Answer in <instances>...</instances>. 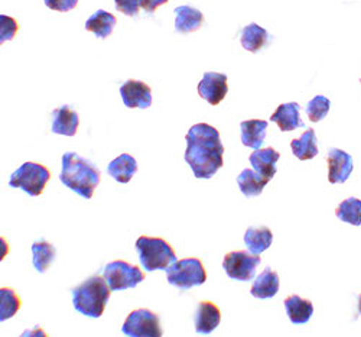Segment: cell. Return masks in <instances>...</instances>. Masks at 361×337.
Segmentation results:
<instances>
[{
  "instance_id": "obj_11",
  "label": "cell",
  "mask_w": 361,
  "mask_h": 337,
  "mask_svg": "<svg viewBox=\"0 0 361 337\" xmlns=\"http://www.w3.org/2000/svg\"><path fill=\"white\" fill-rule=\"evenodd\" d=\"M120 96L129 109H149L152 106V88L139 80H128L120 85Z\"/></svg>"
},
{
  "instance_id": "obj_22",
  "label": "cell",
  "mask_w": 361,
  "mask_h": 337,
  "mask_svg": "<svg viewBox=\"0 0 361 337\" xmlns=\"http://www.w3.org/2000/svg\"><path fill=\"white\" fill-rule=\"evenodd\" d=\"M137 172V162L130 154H122L107 167V174L120 184H128Z\"/></svg>"
},
{
  "instance_id": "obj_16",
  "label": "cell",
  "mask_w": 361,
  "mask_h": 337,
  "mask_svg": "<svg viewBox=\"0 0 361 337\" xmlns=\"http://www.w3.org/2000/svg\"><path fill=\"white\" fill-rule=\"evenodd\" d=\"M279 287H281V280H279L278 272H275L272 268L267 266L263 269L260 275H257V278L255 280L250 288V294L255 298L267 300L278 294Z\"/></svg>"
},
{
  "instance_id": "obj_35",
  "label": "cell",
  "mask_w": 361,
  "mask_h": 337,
  "mask_svg": "<svg viewBox=\"0 0 361 337\" xmlns=\"http://www.w3.org/2000/svg\"><path fill=\"white\" fill-rule=\"evenodd\" d=\"M31 334H41V336H47V333L38 327H35L34 330H27L23 333V336H31Z\"/></svg>"
},
{
  "instance_id": "obj_34",
  "label": "cell",
  "mask_w": 361,
  "mask_h": 337,
  "mask_svg": "<svg viewBox=\"0 0 361 337\" xmlns=\"http://www.w3.org/2000/svg\"><path fill=\"white\" fill-rule=\"evenodd\" d=\"M169 0H140V6L143 11H146L147 13L155 12L159 6L166 5Z\"/></svg>"
},
{
  "instance_id": "obj_8",
  "label": "cell",
  "mask_w": 361,
  "mask_h": 337,
  "mask_svg": "<svg viewBox=\"0 0 361 337\" xmlns=\"http://www.w3.org/2000/svg\"><path fill=\"white\" fill-rule=\"evenodd\" d=\"M260 262V255H253L246 251H234L226 255L223 268L228 278L247 283L256 277V269Z\"/></svg>"
},
{
  "instance_id": "obj_3",
  "label": "cell",
  "mask_w": 361,
  "mask_h": 337,
  "mask_svg": "<svg viewBox=\"0 0 361 337\" xmlns=\"http://www.w3.org/2000/svg\"><path fill=\"white\" fill-rule=\"evenodd\" d=\"M110 294L111 288L106 278L100 275H93L73 290V305L78 313L92 319H99L107 307Z\"/></svg>"
},
{
  "instance_id": "obj_23",
  "label": "cell",
  "mask_w": 361,
  "mask_h": 337,
  "mask_svg": "<svg viewBox=\"0 0 361 337\" xmlns=\"http://www.w3.org/2000/svg\"><path fill=\"white\" fill-rule=\"evenodd\" d=\"M116 23H117V19L114 15L100 9L87 19L85 30L93 32L100 40H106L111 35Z\"/></svg>"
},
{
  "instance_id": "obj_7",
  "label": "cell",
  "mask_w": 361,
  "mask_h": 337,
  "mask_svg": "<svg viewBox=\"0 0 361 337\" xmlns=\"http://www.w3.org/2000/svg\"><path fill=\"white\" fill-rule=\"evenodd\" d=\"M103 277L109 283L111 291H123L129 288H136L140 283L145 281L146 275L139 266L122 259H117L109 262L104 266Z\"/></svg>"
},
{
  "instance_id": "obj_24",
  "label": "cell",
  "mask_w": 361,
  "mask_h": 337,
  "mask_svg": "<svg viewBox=\"0 0 361 337\" xmlns=\"http://www.w3.org/2000/svg\"><path fill=\"white\" fill-rule=\"evenodd\" d=\"M274 242V233L269 227H249L245 233V243L247 251L253 255H260L270 248Z\"/></svg>"
},
{
  "instance_id": "obj_21",
  "label": "cell",
  "mask_w": 361,
  "mask_h": 337,
  "mask_svg": "<svg viewBox=\"0 0 361 337\" xmlns=\"http://www.w3.org/2000/svg\"><path fill=\"white\" fill-rule=\"evenodd\" d=\"M242 47L250 52H259L272 42V37L267 30L257 23H249L242 30Z\"/></svg>"
},
{
  "instance_id": "obj_14",
  "label": "cell",
  "mask_w": 361,
  "mask_h": 337,
  "mask_svg": "<svg viewBox=\"0 0 361 337\" xmlns=\"http://www.w3.org/2000/svg\"><path fill=\"white\" fill-rule=\"evenodd\" d=\"M80 126V116L70 106L64 105L52 112L51 131L56 135L74 136Z\"/></svg>"
},
{
  "instance_id": "obj_2",
  "label": "cell",
  "mask_w": 361,
  "mask_h": 337,
  "mask_svg": "<svg viewBox=\"0 0 361 337\" xmlns=\"http://www.w3.org/2000/svg\"><path fill=\"white\" fill-rule=\"evenodd\" d=\"M59 179L66 187L85 200H90L100 184L102 174L92 161L80 157L77 152H67L63 157V170Z\"/></svg>"
},
{
  "instance_id": "obj_20",
  "label": "cell",
  "mask_w": 361,
  "mask_h": 337,
  "mask_svg": "<svg viewBox=\"0 0 361 337\" xmlns=\"http://www.w3.org/2000/svg\"><path fill=\"white\" fill-rule=\"evenodd\" d=\"M242 131V143L252 149H260L264 143L267 122L262 119H250L240 124Z\"/></svg>"
},
{
  "instance_id": "obj_26",
  "label": "cell",
  "mask_w": 361,
  "mask_h": 337,
  "mask_svg": "<svg viewBox=\"0 0 361 337\" xmlns=\"http://www.w3.org/2000/svg\"><path fill=\"white\" fill-rule=\"evenodd\" d=\"M269 182L267 178L262 177L259 172L255 170H243L242 174L237 177V184L240 187V191L243 193L246 197H257L262 194L263 189L266 187V184Z\"/></svg>"
},
{
  "instance_id": "obj_19",
  "label": "cell",
  "mask_w": 361,
  "mask_h": 337,
  "mask_svg": "<svg viewBox=\"0 0 361 337\" xmlns=\"http://www.w3.org/2000/svg\"><path fill=\"white\" fill-rule=\"evenodd\" d=\"M285 310L292 324H307L314 314V305L307 298L289 295L285 298Z\"/></svg>"
},
{
  "instance_id": "obj_27",
  "label": "cell",
  "mask_w": 361,
  "mask_h": 337,
  "mask_svg": "<svg viewBox=\"0 0 361 337\" xmlns=\"http://www.w3.org/2000/svg\"><path fill=\"white\" fill-rule=\"evenodd\" d=\"M32 254H34V266L38 272L44 273L52 265L56 251L54 244L48 240H38L32 244Z\"/></svg>"
},
{
  "instance_id": "obj_32",
  "label": "cell",
  "mask_w": 361,
  "mask_h": 337,
  "mask_svg": "<svg viewBox=\"0 0 361 337\" xmlns=\"http://www.w3.org/2000/svg\"><path fill=\"white\" fill-rule=\"evenodd\" d=\"M116 9L126 16H136L140 9V0H114Z\"/></svg>"
},
{
  "instance_id": "obj_31",
  "label": "cell",
  "mask_w": 361,
  "mask_h": 337,
  "mask_svg": "<svg viewBox=\"0 0 361 337\" xmlns=\"http://www.w3.org/2000/svg\"><path fill=\"white\" fill-rule=\"evenodd\" d=\"M19 30V23L16 19L8 16V15H0V42L11 41L16 37Z\"/></svg>"
},
{
  "instance_id": "obj_36",
  "label": "cell",
  "mask_w": 361,
  "mask_h": 337,
  "mask_svg": "<svg viewBox=\"0 0 361 337\" xmlns=\"http://www.w3.org/2000/svg\"><path fill=\"white\" fill-rule=\"evenodd\" d=\"M358 312H360V314H361V295L358 297Z\"/></svg>"
},
{
  "instance_id": "obj_15",
  "label": "cell",
  "mask_w": 361,
  "mask_h": 337,
  "mask_svg": "<svg viewBox=\"0 0 361 337\" xmlns=\"http://www.w3.org/2000/svg\"><path fill=\"white\" fill-rule=\"evenodd\" d=\"M279 158V152L275 148L269 146L264 149H255L253 154L249 157V161L256 172L270 181L276 174V164Z\"/></svg>"
},
{
  "instance_id": "obj_18",
  "label": "cell",
  "mask_w": 361,
  "mask_h": 337,
  "mask_svg": "<svg viewBox=\"0 0 361 337\" xmlns=\"http://www.w3.org/2000/svg\"><path fill=\"white\" fill-rule=\"evenodd\" d=\"M300 106L296 102L281 105L275 113L270 116V120L275 122L282 132H290L298 128L305 126L302 119L299 116Z\"/></svg>"
},
{
  "instance_id": "obj_28",
  "label": "cell",
  "mask_w": 361,
  "mask_h": 337,
  "mask_svg": "<svg viewBox=\"0 0 361 337\" xmlns=\"http://www.w3.org/2000/svg\"><path fill=\"white\" fill-rule=\"evenodd\" d=\"M336 216L338 218V220L344 223L360 226L361 225V200L355 197L345 199L336 208Z\"/></svg>"
},
{
  "instance_id": "obj_37",
  "label": "cell",
  "mask_w": 361,
  "mask_h": 337,
  "mask_svg": "<svg viewBox=\"0 0 361 337\" xmlns=\"http://www.w3.org/2000/svg\"><path fill=\"white\" fill-rule=\"evenodd\" d=\"M360 81H361V80H360Z\"/></svg>"
},
{
  "instance_id": "obj_29",
  "label": "cell",
  "mask_w": 361,
  "mask_h": 337,
  "mask_svg": "<svg viewBox=\"0 0 361 337\" xmlns=\"http://www.w3.org/2000/svg\"><path fill=\"white\" fill-rule=\"evenodd\" d=\"M0 301H2L0 302V321L9 320L11 317L16 316V313L19 312L22 305V301L18 292L8 287L0 288Z\"/></svg>"
},
{
  "instance_id": "obj_9",
  "label": "cell",
  "mask_w": 361,
  "mask_h": 337,
  "mask_svg": "<svg viewBox=\"0 0 361 337\" xmlns=\"http://www.w3.org/2000/svg\"><path fill=\"white\" fill-rule=\"evenodd\" d=\"M122 331L126 336L140 337V336H162V327L159 321V316L147 309L133 310L126 321L122 326Z\"/></svg>"
},
{
  "instance_id": "obj_1",
  "label": "cell",
  "mask_w": 361,
  "mask_h": 337,
  "mask_svg": "<svg viewBox=\"0 0 361 337\" xmlns=\"http://www.w3.org/2000/svg\"><path fill=\"white\" fill-rule=\"evenodd\" d=\"M185 141L187 150L184 158L195 178H213L224 165V146L220 132L208 124H197L188 131Z\"/></svg>"
},
{
  "instance_id": "obj_17",
  "label": "cell",
  "mask_w": 361,
  "mask_h": 337,
  "mask_svg": "<svg viewBox=\"0 0 361 337\" xmlns=\"http://www.w3.org/2000/svg\"><path fill=\"white\" fill-rule=\"evenodd\" d=\"M175 30L178 34H191L200 30L204 25V15L201 11L191 6L175 8Z\"/></svg>"
},
{
  "instance_id": "obj_5",
  "label": "cell",
  "mask_w": 361,
  "mask_h": 337,
  "mask_svg": "<svg viewBox=\"0 0 361 337\" xmlns=\"http://www.w3.org/2000/svg\"><path fill=\"white\" fill-rule=\"evenodd\" d=\"M51 179V171L38 162H23L9 179L12 189H20L27 196L38 197L42 194L48 181Z\"/></svg>"
},
{
  "instance_id": "obj_4",
  "label": "cell",
  "mask_w": 361,
  "mask_h": 337,
  "mask_svg": "<svg viewBox=\"0 0 361 337\" xmlns=\"http://www.w3.org/2000/svg\"><path fill=\"white\" fill-rule=\"evenodd\" d=\"M136 251L142 266L147 272L166 271L176 261L173 248L162 237L140 236L136 240Z\"/></svg>"
},
{
  "instance_id": "obj_33",
  "label": "cell",
  "mask_w": 361,
  "mask_h": 337,
  "mask_svg": "<svg viewBox=\"0 0 361 337\" xmlns=\"http://www.w3.org/2000/svg\"><path fill=\"white\" fill-rule=\"evenodd\" d=\"M44 4L48 9L54 12H70L77 8L78 0H44Z\"/></svg>"
},
{
  "instance_id": "obj_10",
  "label": "cell",
  "mask_w": 361,
  "mask_h": 337,
  "mask_svg": "<svg viewBox=\"0 0 361 337\" xmlns=\"http://www.w3.org/2000/svg\"><path fill=\"white\" fill-rule=\"evenodd\" d=\"M227 76L221 73L208 71L202 76L198 84V95L201 99L208 102L212 106L220 105L228 93Z\"/></svg>"
},
{
  "instance_id": "obj_25",
  "label": "cell",
  "mask_w": 361,
  "mask_h": 337,
  "mask_svg": "<svg viewBox=\"0 0 361 337\" xmlns=\"http://www.w3.org/2000/svg\"><path fill=\"white\" fill-rule=\"evenodd\" d=\"M318 139L314 129H308L302 136L293 139L290 142V148L293 155L300 161H308L318 155Z\"/></svg>"
},
{
  "instance_id": "obj_13",
  "label": "cell",
  "mask_w": 361,
  "mask_h": 337,
  "mask_svg": "<svg viewBox=\"0 0 361 337\" xmlns=\"http://www.w3.org/2000/svg\"><path fill=\"white\" fill-rule=\"evenodd\" d=\"M195 331L198 334L213 333L221 323V312L212 301H201L195 312Z\"/></svg>"
},
{
  "instance_id": "obj_12",
  "label": "cell",
  "mask_w": 361,
  "mask_h": 337,
  "mask_svg": "<svg viewBox=\"0 0 361 337\" xmlns=\"http://www.w3.org/2000/svg\"><path fill=\"white\" fill-rule=\"evenodd\" d=\"M328 181L331 184H344L353 172V158L345 150L333 148L326 154Z\"/></svg>"
},
{
  "instance_id": "obj_6",
  "label": "cell",
  "mask_w": 361,
  "mask_h": 337,
  "mask_svg": "<svg viewBox=\"0 0 361 337\" xmlns=\"http://www.w3.org/2000/svg\"><path fill=\"white\" fill-rule=\"evenodd\" d=\"M168 283L179 290H191L205 284L207 271L198 258H184L175 261L166 269Z\"/></svg>"
},
{
  "instance_id": "obj_30",
  "label": "cell",
  "mask_w": 361,
  "mask_h": 337,
  "mask_svg": "<svg viewBox=\"0 0 361 337\" xmlns=\"http://www.w3.org/2000/svg\"><path fill=\"white\" fill-rule=\"evenodd\" d=\"M331 102L325 96H315L307 106V114L311 122L317 124V122H321L329 112Z\"/></svg>"
}]
</instances>
